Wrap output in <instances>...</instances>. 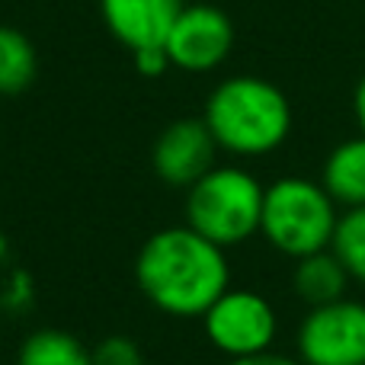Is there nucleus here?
<instances>
[{
	"mask_svg": "<svg viewBox=\"0 0 365 365\" xmlns=\"http://www.w3.org/2000/svg\"><path fill=\"white\" fill-rule=\"evenodd\" d=\"M135 64L145 77H160L167 68H173L170 58H167V48L164 45H154V48H138L135 51Z\"/></svg>",
	"mask_w": 365,
	"mask_h": 365,
	"instance_id": "16",
	"label": "nucleus"
},
{
	"mask_svg": "<svg viewBox=\"0 0 365 365\" xmlns=\"http://www.w3.org/2000/svg\"><path fill=\"white\" fill-rule=\"evenodd\" d=\"M349 282L353 279H349L346 266L340 263V257L334 250L308 253V257L295 259V269H292V289L311 308L346 298Z\"/></svg>",
	"mask_w": 365,
	"mask_h": 365,
	"instance_id": "10",
	"label": "nucleus"
},
{
	"mask_svg": "<svg viewBox=\"0 0 365 365\" xmlns=\"http://www.w3.org/2000/svg\"><path fill=\"white\" fill-rule=\"evenodd\" d=\"M109 32L125 48H154L164 45L177 23L182 0H100Z\"/></svg>",
	"mask_w": 365,
	"mask_h": 365,
	"instance_id": "9",
	"label": "nucleus"
},
{
	"mask_svg": "<svg viewBox=\"0 0 365 365\" xmlns=\"http://www.w3.org/2000/svg\"><path fill=\"white\" fill-rule=\"evenodd\" d=\"M302 365H365V302L317 304L298 327Z\"/></svg>",
	"mask_w": 365,
	"mask_h": 365,
	"instance_id": "6",
	"label": "nucleus"
},
{
	"mask_svg": "<svg viewBox=\"0 0 365 365\" xmlns=\"http://www.w3.org/2000/svg\"><path fill=\"white\" fill-rule=\"evenodd\" d=\"M173 68L189 74L215 71L234 48V26L225 10L208 4L182 6L170 36L164 42Z\"/></svg>",
	"mask_w": 365,
	"mask_h": 365,
	"instance_id": "7",
	"label": "nucleus"
},
{
	"mask_svg": "<svg viewBox=\"0 0 365 365\" xmlns=\"http://www.w3.org/2000/svg\"><path fill=\"white\" fill-rule=\"evenodd\" d=\"M6 257V237H4V231H0V259Z\"/></svg>",
	"mask_w": 365,
	"mask_h": 365,
	"instance_id": "19",
	"label": "nucleus"
},
{
	"mask_svg": "<svg viewBox=\"0 0 365 365\" xmlns=\"http://www.w3.org/2000/svg\"><path fill=\"white\" fill-rule=\"evenodd\" d=\"M38 58L32 42L13 26H0V96H16L32 87Z\"/></svg>",
	"mask_w": 365,
	"mask_h": 365,
	"instance_id": "13",
	"label": "nucleus"
},
{
	"mask_svg": "<svg viewBox=\"0 0 365 365\" xmlns=\"http://www.w3.org/2000/svg\"><path fill=\"white\" fill-rule=\"evenodd\" d=\"M215 154H218V145L205 119H177L158 135L151 164L167 186L189 189L215 167Z\"/></svg>",
	"mask_w": 365,
	"mask_h": 365,
	"instance_id": "8",
	"label": "nucleus"
},
{
	"mask_svg": "<svg viewBox=\"0 0 365 365\" xmlns=\"http://www.w3.org/2000/svg\"><path fill=\"white\" fill-rule=\"evenodd\" d=\"M266 186L244 167H218L186 189V225L212 244L240 247L259 234Z\"/></svg>",
	"mask_w": 365,
	"mask_h": 365,
	"instance_id": "4",
	"label": "nucleus"
},
{
	"mask_svg": "<svg viewBox=\"0 0 365 365\" xmlns=\"http://www.w3.org/2000/svg\"><path fill=\"white\" fill-rule=\"evenodd\" d=\"M321 186L340 208L365 205V138L340 141L324 160Z\"/></svg>",
	"mask_w": 365,
	"mask_h": 365,
	"instance_id": "11",
	"label": "nucleus"
},
{
	"mask_svg": "<svg viewBox=\"0 0 365 365\" xmlns=\"http://www.w3.org/2000/svg\"><path fill=\"white\" fill-rule=\"evenodd\" d=\"M138 292L167 317H202L227 289V250L189 225L154 231L135 257Z\"/></svg>",
	"mask_w": 365,
	"mask_h": 365,
	"instance_id": "1",
	"label": "nucleus"
},
{
	"mask_svg": "<svg viewBox=\"0 0 365 365\" xmlns=\"http://www.w3.org/2000/svg\"><path fill=\"white\" fill-rule=\"evenodd\" d=\"M90 362L93 365H148L141 346L125 334H113L100 340L90 349Z\"/></svg>",
	"mask_w": 365,
	"mask_h": 365,
	"instance_id": "15",
	"label": "nucleus"
},
{
	"mask_svg": "<svg viewBox=\"0 0 365 365\" xmlns=\"http://www.w3.org/2000/svg\"><path fill=\"white\" fill-rule=\"evenodd\" d=\"M202 330L221 356L247 359L272 349L279 336V317L266 295L253 289H227L202 314Z\"/></svg>",
	"mask_w": 365,
	"mask_h": 365,
	"instance_id": "5",
	"label": "nucleus"
},
{
	"mask_svg": "<svg viewBox=\"0 0 365 365\" xmlns=\"http://www.w3.org/2000/svg\"><path fill=\"white\" fill-rule=\"evenodd\" d=\"M353 113H356V122H359V135L365 138V74H362V81L356 83V93H353Z\"/></svg>",
	"mask_w": 365,
	"mask_h": 365,
	"instance_id": "18",
	"label": "nucleus"
},
{
	"mask_svg": "<svg viewBox=\"0 0 365 365\" xmlns=\"http://www.w3.org/2000/svg\"><path fill=\"white\" fill-rule=\"evenodd\" d=\"M227 365H302L298 359H289V356L279 353H259V356H247V359H227Z\"/></svg>",
	"mask_w": 365,
	"mask_h": 365,
	"instance_id": "17",
	"label": "nucleus"
},
{
	"mask_svg": "<svg viewBox=\"0 0 365 365\" xmlns=\"http://www.w3.org/2000/svg\"><path fill=\"white\" fill-rule=\"evenodd\" d=\"M336 202L321 182L308 177H282L269 182L263 192V218L259 234L272 250L289 259H302L308 253L330 250L336 221Z\"/></svg>",
	"mask_w": 365,
	"mask_h": 365,
	"instance_id": "3",
	"label": "nucleus"
},
{
	"mask_svg": "<svg viewBox=\"0 0 365 365\" xmlns=\"http://www.w3.org/2000/svg\"><path fill=\"white\" fill-rule=\"evenodd\" d=\"M205 119L218 151L234 158H263L285 145L292 106L276 83L253 74L221 81L205 100Z\"/></svg>",
	"mask_w": 365,
	"mask_h": 365,
	"instance_id": "2",
	"label": "nucleus"
},
{
	"mask_svg": "<svg viewBox=\"0 0 365 365\" xmlns=\"http://www.w3.org/2000/svg\"><path fill=\"white\" fill-rule=\"evenodd\" d=\"M330 250L346 266L349 279L365 285V205L343 208L334 240H330Z\"/></svg>",
	"mask_w": 365,
	"mask_h": 365,
	"instance_id": "14",
	"label": "nucleus"
},
{
	"mask_svg": "<svg viewBox=\"0 0 365 365\" xmlns=\"http://www.w3.org/2000/svg\"><path fill=\"white\" fill-rule=\"evenodd\" d=\"M16 365H93L81 336L58 327H38L19 343Z\"/></svg>",
	"mask_w": 365,
	"mask_h": 365,
	"instance_id": "12",
	"label": "nucleus"
}]
</instances>
